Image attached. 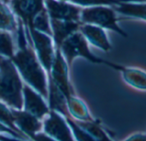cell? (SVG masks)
<instances>
[{"label": "cell", "instance_id": "obj_23", "mask_svg": "<svg viewBox=\"0 0 146 141\" xmlns=\"http://www.w3.org/2000/svg\"><path fill=\"white\" fill-rule=\"evenodd\" d=\"M0 134H5V135H8V136H11L13 138H15V139H18V140H31L28 137H27L26 135L24 134H19L14 130H12L11 128H8L7 126H5L4 124H3L1 122H0Z\"/></svg>", "mask_w": 146, "mask_h": 141}, {"label": "cell", "instance_id": "obj_4", "mask_svg": "<svg viewBox=\"0 0 146 141\" xmlns=\"http://www.w3.org/2000/svg\"><path fill=\"white\" fill-rule=\"evenodd\" d=\"M119 21L118 13L113 7L104 5L82 7L81 23L94 25L106 31H112L123 38H127L128 33L120 26Z\"/></svg>", "mask_w": 146, "mask_h": 141}, {"label": "cell", "instance_id": "obj_26", "mask_svg": "<svg viewBox=\"0 0 146 141\" xmlns=\"http://www.w3.org/2000/svg\"><path fill=\"white\" fill-rule=\"evenodd\" d=\"M0 141H27V140H18L15 138H13L11 136H8L5 134H0ZM32 141V140H28Z\"/></svg>", "mask_w": 146, "mask_h": 141}, {"label": "cell", "instance_id": "obj_14", "mask_svg": "<svg viewBox=\"0 0 146 141\" xmlns=\"http://www.w3.org/2000/svg\"><path fill=\"white\" fill-rule=\"evenodd\" d=\"M120 74L127 86L140 92H146L145 69L139 67L124 65Z\"/></svg>", "mask_w": 146, "mask_h": 141}, {"label": "cell", "instance_id": "obj_3", "mask_svg": "<svg viewBox=\"0 0 146 141\" xmlns=\"http://www.w3.org/2000/svg\"><path fill=\"white\" fill-rule=\"evenodd\" d=\"M60 51L69 69L72 68L74 61L79 57L84 58L94 64L110 67L113 70L119 73L124 68L123 64L110 62L94 55L90 49V45L83 34L80 32V30L70 35L67 39L63 41L60 46Z\"/></svg>", "mask_w": 146, "mask_h": 141}, {"label": "cell", "instance_id": "obj_7", "mask_svg": "<svg viewBox=\"0 0 146 141\" xmlns=\"http://www.w3.org/2000/svg\"><path fill=\"white\" fill-rule=\"evenodd\" d=\"M43 131L56 141H75L64 116L53 110L43 119Z\"/></svg>", "mask_w": 146, "mask_h": 141}, {"label": "cell", "instance_id": "obj_1", "mask_svg": "<svg viewBox=\"0 0 146 141\" xmlns=\"http://www.w3.org/2000/svg\"><path fill=\"white\" fill-rule=\"evenodd\" d=\"M18 27L16 31V50L9 58L17 69L24 83L27 84L46 101L48 100V75L40 63L36 52L30 44L22 21L17 18Z\"/></svg>", "mask_w": 146, "mask_h": 141}, {"label": "cell", "instance_id": "obj_18", "mask_svg": "<svg viewBox=\"0 0 146 141\" xmlns=\"http://www.w3.org/2000/svg\"><path fill=\"white\" fill-rule=\"evenodd\" d=\"M76 122L81 128H83L85 130H86L95 139L96 141H115L109 134L108 131L96 119L92 122H78V121H76Z\"/></svg>", "mask_w": 146, "mask_h": 141}, {"label": "cell", "instance_id": "obj_21", "mask_svg": "<svg viewBox=\"0 0 146 141\" xmlns=\"http://www.w3.org/2000/svg\"><path fill=\"white\" fill-rule=\"evenodd\" d=\"M71 3L79 5L80 7H89V6H110L115 7L123 3L128 2H146V0H71Z\"/></svg>", "mask_w": 146, "mask_h": 141}, {"label": "cell", "instance_id": "obj_5", "mask_svg": "<svg viewBox=\"0 0 146 141\" xmlns=\"http://www.w3.org/2000/svg\"><path fill=\"white\" fill-rule=\"evenodd\" d=\"M69 68L62 55L60 49H56L55 58L48 80H50L68 101L72 96L76 95L69 79Z\"/></svg>", "mask_w": 146, "mask_h": 141}, {"label": "cell", "instance_id": "obj_13", "mask_svg": "<svg viewBox=\"0 0 146 141\" xmlns=\"http://www.w3.org/2000/svg\"><path fill=\"white\" fill-rule=\"evenodd\" d=\"M50 20V27L52 32V39L54 42L55 49H60V46L65 39L70 35L80 30V22L60 21L55 19Z\"/></svg>", "mask_w": 146, "mask_h": 141}, {"label": "cell", "instance_id": "obj_20", "mask_svg": "<svg viewBox=\"0 0 146 141\" xmlns=\"http://www.w3.org/2000/svg\"><path fill=\"white\" fill-rule=\"evenodd\" d=\"M33 29L44 33L45 34H48L52 37V32H51V27H50V20L49 17V15L44 9L41 12H39L33 21V27L30 31L27 32V33L33 31Z\"/></svg>", "mask_w": 146, "mask_h": 141}, {"label": "cell", "instance_id": "obj_15", "mask_svg": "<svg viewBox=\"0 0 146 141\" xmlns=\"http://www.w3.org/2000/svg\"><path fill=\"white\" fill-rule=\"evenodd\" d=\"M67 104L68 113L74 120L78 122H92L95 120L86 104L77 95L72 96L67 101Z\"/></svg>", "mask_w": 146, "mask_h": 141}, {"label": "cell", "instance_id": "obj_12", "mask_svg": "<svg viewBox=\"0 0 146 141\" xmlns=\"http://www.w3.org/2000/svg\"><path fill=\"white\" fill-rule=\"evenodd\" d=\"M11 109V108H10ZM15 127L28 138L43 130V121L25 110L11 109Z\"/></svg>", "mask_w": 146, "mask_h": 141}, {"label": "cell", "instance_id": "obj_10", "mask_svg": "<svg viewBox=\"0 0 146 141\" xmlns=\"http://www.w3.org/2000/svg\"><path fill=\"white\" fill-rule=\"evenodd\" d=\"M22 109L42 121L50 111L46 99L26 83H24L23 86Z\"/></svg>", "mask_w": 146, "mask_h": 141}, {"label": "cell", "instance_id": "obj_8", "mask_svg": "<svg viewBox=\"0 0 146 141\" xmlns=\"http://www.w3.org/2000/svg\"><path fill=\"white\" fill-rule=\"evenodd\" d=\"M8 3L15 16L22 21L26 32L32 29L33 19L45 9L44 0H8Z\"/></svg>", "mask_w": 146, "mask_h": 141}, {"label": "cell", "instance_id": "obj_19", "mask_svg": "<svg viewBox=\"0 0 146 141\" xmlns=\"http://www.w3.org/2000/svg\"><path fill=\"white\" fill-rule=\"evenodd\" d=\"M16 50V39L13 33L0 29V56L11 58Z\"/></svg>", "mask_w": 146, "mask_h": 141}, {"label": "cell", "instance_id": "obj_24", "mask_svg": "<svg viewBox=\"0 0 146 141\" xmlns=\"http://www.w3.org/2000/svg\"><path fill=\"white\" fill-rule=\"evenodd\" d=\"M29 139L32 141H56L50 136H49L47 134H45L43 130L31 135Z\"/></svg>", "mask_w": 146, "mask_h": 141}, {"label": "cell", "instance_id": "obj_9", "mask_svg": "<svg viewBox=\"0 0 146 141\" xmlns=\"http://www.w3.org/2000/svg\"><path fill=\"white\" fill-rule=\"evenodd\" d=\"M44 6L50 19L80 22L82 7L79 5L67 1L44 0Z\"/></svg>", "mask_w": 146, "mask_h": 141}, {"label": "cell", "instance_id": "obj_6", "mask_svg": "<svg viewBox=\"0 0 146 141\" xmlns=\"http://www.w3.org/2000/svg\"><path fill=\"white\" fill-rule=\"evenodd\" d=\"M28 34L31 38L36 55L49 76L56 53L52 37L35 29L28 33Z\"/></svg>", "mask_w": 146, "mask_h": 141}, {"label": "cell", "instance_id": "obj_16", "mask_svg": "<svg viewBox=\"0 0 146 141\" xmlns=\"http://www.w3.org/2000/svg\"><path fill=\"white\" fill-rule=\"evenodd\" d=\"M118 15L146 22V2H128L114 7Z\"/></svg>", "mask_w": 146, "mask_h": 141}, {"label": "cell", "instance_id": "obj_22", "mask_svg": "<svg viewBox=\"0 0 146 141\" xmlns=\"http://www.w3.org/2000/svg\"><path fill=\"white\" fill-rule=\"evenodd\" d=\"M64 117L66 118L74 138L75 141H96L95 139L86 131L83 128H81L77 122L76 121H74L70 115H66L64 116Z\"/></svg>", "mask_w": 146, "mask_h": 141}, {"label": "cell", "instance_id": "obj_11", "mask_svg": "<svg viewBox=\"0 0 146 141\" xmlns=\"http://www.w3.org/2000/svg\"><path fill=\"white\" fill-rule=\"evenodd\" d=\"M80 32L83 34L90 45L98 48L104 52L112 51L113 46L105 29L94 25L81 23Z\"/></svg>", "mask_w": 146, "mask_h": 141}, {"label": "cell", "instance_id": "obj_25", "mask_svg": "<svg viewBox=\"0 0 146 141\" xmlns=\"http://www.w3.org/2000/svg\"><path fill=\"white\" fill-rule=\"evenodd\" d=\"M121 141H146V132H136Z\"/></svg>", "mask_w": 146, "mask_h": 141}, {"label": "cell", "instance_id": "obj_27", "mask_svg": "<svg viewBox=\"0 0 146 141\" xmlns=\"http://www.w3.org/2000/svg\"><path fill=\"white\" fill-rule=\"evenodd\" d=\"M61 1H67V2H70L71 0H61Z\"/></svg>", "mask_w": 146, "mask_h": 141}, {"label": "cell", "instance_id": "obj_17", "mask_svg": "<svg viewBox=\"0 0 146 141\" xmlns=\"http://www.w3.org/2000/svg\"><path fill=\"white\" fill-rule=\"evenodd\" d=\"M18 21L8 2L0 0V29L16 34Z\"/></svg>", "mask_w": 146, "mask_h": 141}, {"label": "cell", "instance_id": "obj_2", "mask_svg": "<svg viewBox=\"0 0 146 141\" xmlns=\"http://www.w3.org/2000/svg\"><path fill=\"white\" fill-rule=\"evenodd\" d=\"M23 86L24 81L12 61L0 56V101L11 109L21 110Z\"/></svg>", "mask_w": 146, "mask_h": 141}]
</instances>
